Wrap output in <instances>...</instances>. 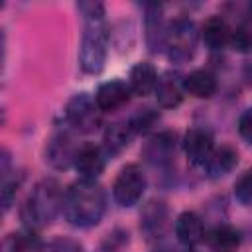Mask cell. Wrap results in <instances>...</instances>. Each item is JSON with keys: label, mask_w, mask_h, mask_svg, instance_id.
I'll list each match as a JSON object with an SVG mask.
<instances>
[{"label": "cell", "mask_w": 252, "mask_h": 252, "mask_svg": "<svg viewBox=\"0 0 252 252\" xmlns=\"http://www.w3.org/2000/svg\"><path fill=\"white\" fill-rule=\"evenodd\" d=\"M234 199L240 205H252V169H246L234 181Z\"/></svg>", "instance_id": "cell-24"}, {"label": "cell", "mask_w": 252, "mask_h": 252, "mask_svg": "<svg viewBox=\"0 0 252 252\" xmlns=\"http://www.w3.org/2000/svg\"><path fill=\"white\" fill-rule=\"evenodd\" d=\"M173 152H175V134L173 132L156 134L154 138H150V142L144 148L146 159L156 167H163L165 163H169Z\"/></svg>", "instance_id": "cell-14"}, {"label": "cell", "mask_w": 252, "mask_h": 252, "mask_svg": "<svg viewBox=\"0 0 252 252\" xmlns=\"http://www.w3.org/2000/svg\"><path fill=\"white\" fill-rule=\"evenodd\" d=\"M167 226V205L159 199H152L140 213V228L148 238H159Z\"/></svg>", "instance_id": "cell-11"}, {"label": "cell", "mask_w": 252, "mask_h": 252, "mask_svg": "<svg viewBox=\"0 0 252 252\" xmlns=\"http://www.w3.org/2000/svg\"><path fill=\"white\" fill-rule=\"evenodd\" d=\"M236 165H238V152L232 146L224 144V146L213 150L209 161L205 163V171L211 179H220L226 173H230Z\"/></svg>", "instance_id": "cell-15"}, {"label": "cell", "mask_w": 252, "mask_h": 252, "mask_svg": "<svg viewBox=\"0 0 252 252\" xmlns=\"http://www.w3.org/2000/svg\"><path fill=\"white\" fill-rule=\"evenodd\" d=\"M146 185V173L136 163H128L118 171L112 183V197L120 207H134L142 199Z\"/></svg>", "instance_id": "cell-6"}, {"label": "cell", "mask_w": 252, "mask_h": 252, "mask_svg": "<svg viewBox=\"0 0 252 252\" xmlns=\"http://www.w3.org/2000/svg\"><path fill=\"white\" fill-rule=\"evenodd\" d=\"M201 35H203L205 45H207L209 49L217 51V49H222V47L230 45L232 30H230L228 24L224 22V18H220V16H211V18L203 24Z\"/></svg>", "instance_id": "cell-19"}, {"label": "cell", "mask_w": 252, "mask_h": 252, "mask_svg": "<svg viewBox=\"0 0 252 252\" xmlns=\"http://www.w3.org/2000/svg\"><path fill=\"white\" fill-rule=\"evenodd\" d=\"M100 108L96 106L94 98L89 93H77L69 98L65 110H63V118L65 124L77 132H94L100 126Z\"/></svg>", "instance_id": "cell-5"}, {"label": "cell", "mask_w": 252, "mask_h": 252, "mask_svg": "<svg viewBox=\"0 0 252 252\" xmlns=\"http://www.w3.org/2000/svg\"><path fill=\"white\" fill-rule=\"evenodd\" d=\"M43 252H81V244L71 240V238H57L53 242H49Z\"/></svg>", "instance_id": "cell-26"}, {"label": "cell", "mask_w": 252, "mask_h": 252, "mask_svg": "<svg viewBox=\"0 0 252 252\" xmlns=\"http://www.w3.org/2000/svg\"><path fill=\"white\" fill-rule=\"evenodd\" d=\"M106 211L104 189L91 179L75 181L63 197V215L69 224L79 228H89L100 222Z\"/></svg>", "instance_id": "cell-1"}, {"label": "cell", "mask_w": 252, "mask_h": 252, "mask_svg": "<svg viewBox=\"0 0 252 252\" xmlns=\"http://www.w3.org/2000/svg\"><path fill=\"white\" fill-rule=\"evenodd\" d=\"M175 236L187 248L197 246L205 238L203 219L193 211H183L175 220Z\"/></svg>", "instance_id": "cell-13"}, {"label": "cell", "mask_w": 252, "mask_h": 252, "mask_svg": "<svg viewBox=\"0 0 252 252\" xmlns=\"http://www.w3.org/2000/svg\"><path fill=\"white\" fill-rule=\"evenodd\" d=\"M189 252H195V250H189Z\"/></svg>", "instance_id": "cell-28"}, {"label": "cell", "mask_w": 252, "mask_h": 252, "mask_svg": "<svg viewBox=\"0 0 252 252\" xmlns=\"http://www.w3.org/2000/svg\"><path fill=\"white\" fill-rule=\"evenodd\" d=\"M181 85H183V91L195 98H211L217 93V79L205 69L191 71L181 79Z\"/></svg>", "instance_id": "cell-20"}, {"label": "cell", "mask_w": 252, "mask_h": 252, "mask_svg": "<svg viewBox=\"0 0 252 252\" xmlns=\"http://www.w3.org/2000/svg\"><path fill=\"white\" fill-rule=\"evenodd\" d=\"M156 98L159 102L161 108H177L183 100V85H181V79L177 75H171V73H165L158 79V85H156Z\"/></svg>", "instance_id": "cell-18"}, {"label": "cell", "mask_w": 252, "mask_h": 252, "mask_svg": "<svg viewBox=\"0 0 252 252\" xmlns=\"http://www.w3.org/2000/svg\"><path fill=\"white\" fill-rule=\"evenodd\" d=\"M144 26H146V43L150 47L152 53H158L159 49H163V39H165V22H163V6L161 4H146V18H144Z\"/></svg>", "instance_id": "cell-12"}, {"label": "cell", "mask_w": 252, "mask_h": 252, "mask_svg": "<svg viewBox=\"0 0 252 252\" xmlns=\"http://www.w3.org/2000/svg\"><path fill=\"white\" fill-rule=\"evenodd\" d=\"M238 134L244 142L252 144V108H246L238 118Z\"/></svg>", "instance_id": "cell-27"}, {"label": "cell", "mask_w": 252, "mask_h": 252, "mask_svg": "<svg viewBox=\"0 0 252 252\" xmlns=\"http://www.w3.org/2000/svg\"><path fill=\"white\" fill-rule=\"evenodd\" d=\"M134 136V132L130 130L128 122H114L108 124L104 134H102V148L106 152V156H114L118 152H122L128 144L130 138Z\"/></svg>", "instance_id": "cell-21"}, {"label": "cell", "mask_w": 252, "mask_h": 252, "mask_svg": "<svg viewBox=\"0 0 252 252\" xmlns=\"http://www.w3.org/2000/svg\"><path fill=\"white\" fill-rule=\"evenodd\" d=\"M213 150H215V140H213L211 132H207L205 128L187 130V134L183 138V152H185V156H187L191 165L205 167V163L209 161Z\"/></svg>", "instance_id": "cell-8"}, {"label": "cell", "mask_w": 252, "mask_h": 252, "mask_svg": "<svg viewBox=\"0 0 252 252\" xmlns=\"http://www.w3.org/2000/svg\"><path fill=\"white\" fill-rule=\"evenodd\" d=\"M240 240V232L230 224H217L205 234V242L211 252H236Z\"/></svg>", "instance_id": "cell-17"}, {"label": "cell", "mask_w": 252, "mask_h": 252, "mask_svg": "<svg viewBox=\"0 0 252 252\" xmlns=\"http://www.w3.org/2000/svg\"><path fill=\"white\" fill-rule=\"evenodd\" d=\"M230 45L238 51H248L252 47V33L248 32V28L240 26L236 30H232V35H230Z\"/></svg>", "instance_id": "cell-25"}, {"label": "cell", "mask_w": 252, "mask_h": 252, "mask_svg": "<svg viewBox=\"0 0 252 252\" xmlns=\"http://www.w3.org/2000/svg\"><path fill=\"white\" fill-rule=\"evenodd\" d=\"M73 128H59L49 144H47V150H45V156H47V161L55 167V169H67L69 165L75 163V156H77V142H75V136L71 132Z\"/></svg>", "instance_id": "cell-7"}, {"label": "cell", "mask_w": 252, "mask_h": 252, "mask_svg": "<svg viewBox=\"0 0 252 252\" xmlns=\"http://www.w3.org/2000/svg\"><path fill=\"white\" fill-rule=\"evenodd\" d=\"M106 163V152L102 146H96L93 142L81 144L75 156V169L79 171L81 179H91L96 181V177L102 173Z\"/></svg>", "instance_id": "cell-9"}, {"label": "cell", "mask_w": 252, "mask_h": 252, "mask_svg": "<svg viewBox=\"0 0 252 252\" xmlns=\"http://www.w3.org/2000/svg\"><path fill=\"white\" fill-rule=\"evenodd\" d=\"M63 197L65 195H61V187L55 179L39 181L28 195L20 211L26 228H35L51 222L59 215V211H63Z\"/></svg>", "instance_id": "cell-2"}, {"label": "cell", "mask_w": 252, "mask_h": 252, "mask_svg": "<svg viewBox=\"0 0 252 252\" xmlns=\"http://www.w3.org/2000/svg\"><path fill=\"white\" fill-rule=\"evenodd\" d=\"M130 94H132V91H130L128 83H124L120 79H112V81L102 83L96 89L94 102L100 108V112H112V110L124 106L130 100Z\"/></svg>", "instance_id": "cell-10"}, {"label": "cell", "mask_w": 252, "mask_h": 252, "mask_svg": "<svg viewBox=\"0 0 252 252\" xmlns=\"http://www.w3.org/2000/svg\"><path fill=\"white\" fill-rule=\"evenodd\" d=\"M83 39L79 49V63L81 69L89 75H96L102 71L108 53V26L104 16H83Z\"/></svg>", "instance_id": "cell-3"}, {"label": "cell", "mask_w": 252, "mask_h": 252, "mask_svg": "<svg viewBox=\"0 0 252 252\" xmlns=\"http://www.w3.org/2000/svg\"><path fill=\"white\" fill-rule=\"evenodd\" d=\"M199 41V32L193 20L189 18H175L167 30L163 39V49L173 63H185L195 55Z\"/></svg>", "instance_id": "cell-4"}, {"label": "cell", "mask_w": 252, "mask_h": 252, "mask_svg": "<svg viewBox=\"0 0 252 252\" xmlns=\"http://www.w3.org/2000/svg\"><path fill=\"white\" fill-rule=\"evenodd\" d=\"M158 122H159V112L146 106V108H140L136 114H132V118L128 120V126L134 134H148L156 128Z\"/></svg>", "instance_id": "cell-23"}, {"label": "cell", "mask_w": 252, "mask_h": 252, "mask_svg": "<svg viewBox=\"0 0 252 252\" xmlns=\"http://www.w3.org/2000/svg\"><path fill=\"white\" fill-rule=\"evenodd\" d=\"M6 248H8V252H39L41 240H39L35 228H24L6 240Z\"/></svg>", "instance_id": "cell-22"}, {"label": "cell", "mask_w": 252, "mask_h": 252, "mask_svg": "<svg viewBox=\"0 0 252 252\" xmlns=\"http://www.w3.org/2000/svg\"><path fill=\"white\" fill-rule=\"evenodd\" d=\"M158 79H159V77H158L154 65L148 63V61H140V63H136V65L130 69V73H128V87H130V91H132L134 94L146 96V94H150V93L156 91Z\"/></svg>", "instance_id": "cell-16"}]
</instances>
